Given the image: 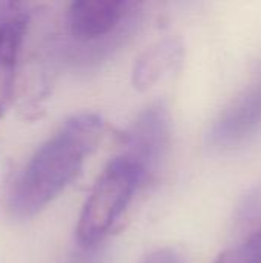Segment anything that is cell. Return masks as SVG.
<instances>
[{
    "label": "cell",
    "mask_w": 261,
    "mask_h": 263,
    "mask_svg": "<svg viewBox=\"0 0 261 263\" xmlns=\"http://www.w3.org/2000/svg\"><path fill=\"white\" fill-rule=\"evenodd\" d=\"M261 133V76L252 80L218 114L208 131V145L217 151L238 148Z\"/></svg>",
    "instance_id": "277c9868"
},
{
    "label": "cell",
    "mask_w": 261,
    "mask_h": 263,
    "mask_svg": "<svg viewBox=\"0 0 261 263\" xmlns=\"http://www.w3.org/2000/svg\"><path fill=\"white\" fill-rule=\"evenodd\" d=\"M185 59V45L180 37H165L135 60L132 68V85L137 91H148L174 72Z\"/></svg>",
    "instance_id": "8992f818"
},
{
    "label": "cell",
    "mask_w": 261,
    "mask_h": 263,
    "mask_svg": "<svg viewBox=\"0 0 261 263\" xmlns=\"http://www.w3.org/2000/svg\"><path fill=\"white\" fill-rule=\"evenodd\" d=\"M152 0H71L68 26L82 42H98L122 31Z\"/></svg>",
    "instance_id": "5b68a950"
},
{
    "label": "cell",
    "mask_w": 261,
    "mask_h": 263,
    "mask_svg": "<svg viewBox=\"0 0 261 263\" xmlns=\"http://www.w3.org/2000/svg\"><path fill=\"white\" fill-rule=\"evenodd\" d=\"M105 133L103 119L82 112L68 119L32 154L9 193V211L29 219L58 197L82 173L86 159L97 149Z\"/></svg>",
    "instance_id": "6da1fadb"
},
{
    "label": "cell",
    "mask_w": 261,
    "mask_h": 263,
    "mask_svg": "<svg viewBox=\"0 0 261 263\" xmlns=\"http://www.w3.org/2000/svg\"><path fill=\"white\" fill-rule=\"evenodd\" d=\"M148 182L126 156L112 157L98 176L77 222L78 248H97Z\"/></svg>",
    "instance_id": "7a4b0ae2"
},
{
    "label": "cell",
    "mask_w": 261,
    "mask_h": 263,
    "mask_svg": "<svg viewBox=\"0 0 261 263\" xmlns=\"http://www.w3.org/2000/svg\"><path fill=\"white\" fill-rule=\"evenodd\" d=\"M26 23L23 15H17L0 25V119L8 112L14 102L17 68Z\"/></svg>",
    "instance_id": "52a82bcc"
},
{
    "label": "cell",
    "mask_w": 261,
    "mask_h": 263,
    "mask_svg": "<svg viewBox=\"0 0 261 263\" xmlns=\"http://www.w3.org/2000/svg\"><path fill=\"white\" fill-rule=\"evenodd\" d=\"M172 140V120L168 106L157 102L143 109L122 134V151L143 173L148 185L162 173Z\"/></svg>",
    "instance_id": "3957f363"
},
{
    "label": "cell",
    "mask_w": 261,
    "mask_h": 263,
    "mask_svg": "<svg viewBox=\"0 0 261 263\" xmlns=\"http://www.w3.org/2000/svg\"><path fill=\"white\" fill-rule=\"evenodd\" d=\"M28 2H29V0H8V5H9V9H11V11H14V12H22Z\"/></svg>",
    "instance_id": "8fae6325"
},
{
    "label": "cell",
    "mask_w": 261,
    "mask_h": 263,
    "mask_svg": "<svg viewBox=\"0 0 261 263\" xmlns=\"http://www.w3.org/2000/svg\"><path fill=\"white\" fill-rule=\"evenodd\" d=\"M95 250L97 248H80V254L77 256L74 263H100Z\"/></svg>",
    "instance_id": "30bf717a"
},
{
    "label": "cell",
    "mask_w": 261,
    "mask_h": 263,
    "mask_svg": "<svg viewBox=\"0 0 261 263\" xmlns=\"http://www.w3.org/2000/svg\"><path fill=\"white\" fill-rule=\"evenodd\" d=\"M214 263H261V225L245 240L225 250Z\"/></svg>",
    "instance_id": "ba28073f"
},
{
    "label": "cell",
    "mask_w": 261,
    "mask_h": 263,
    "mask_svg": "<svg viewBox=\"0 0 261 263\" xmlns=\"http://www.w3.org/2000/svg\"><path fill=\"white\" fill-rule=\"evenodd\" d=\"M142 263H183L182 259L171 250H157L145 257Z\"/></svg>",
    "instance_id": "9c48e42d"
}]
</instances>
